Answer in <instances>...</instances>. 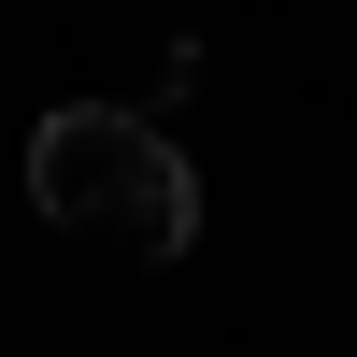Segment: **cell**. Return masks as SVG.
<instances>
[{"label":"cell","mask_w":357,"mask_h":357,"mask_svg":"<svg viewBox=\"0 0 357 357\" xmlns=\"http://www.w3.org/2000/svg\"><path fill=\"white\" fill-rule=\"evenodd\" d=\"M29 200H43L72 243H114V257H143V272L200 243L186 143H172L158 114H129V100H57L43 129H29Z\"/></svg>","instance_id":"6da1fadb"}]
</instances>
